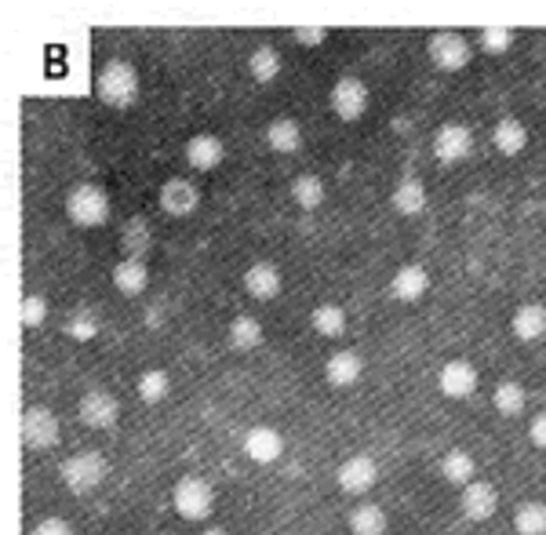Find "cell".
Returning <instances> with one entry per match:
<instances>
[{
	"instance_id": "6da1fadb",
	"label": "cell",
	"mask_w": 546,
	"mask_h": 535,
	"mask_svg": "<svg viewBox=\"0 0 546 535\" xmlns=\"http://www.w3.org/2000/svg\"><path fill=\"white\" fill-rule=\"evenodd\" d=\"M95 95H99L106 106H117V110L132 106V102L139 99V73H135L132 62H124V59L102 62L99 73H95Z\"/></svg>"
},
{
	"instance_id": "7a4b0ae2",
	"label": "cell",
	"mask_w": 546,
	"mask_h": 535,
	"mask_svg": "<svg viewBox=\"0 0 546 535\" xmlns=\"http://www.w3.org/2000/svg\"><path fill=\"white\" fill-rule=\"evenodd\" d=\"M66 215H70L73 226L95 230L110 219V193L102 190L99 182H77L66 193Z\"/></svg>"
},
{
	"instance_id": "3957f363",
	"label": "cell",
	"mask_w": 546,
	"mask_h": 535,
	"mask_svg": "<svg viewBox=\"0 0 546 535\" xmlns=\"http://www.w3.org/2000/svg\"><path fill=\"white\" fill-rule=\"evenodd\" d=\"M172 503H175V514L182 521H208L215 510V488L208 477H197V474H186L175 481L172 488Z\"/></svg>"
},
{
	"instance_id": "277c9868",
	"label": "cell",
	"mask_w": 546,
	"mask_h": 535,
	"mask_svg": "<svg viewBox=\"0 0 546 535\" xmlns=\"http://www.w3.org/2000/svg\"><path fill=\"white\" fill-rule=\"evenodd\" d=\"M106 474H110V463H106V455L95 452V448H84V452L70 455V459L62 463V485L70 488L73 495L99 492Z\"/></svg>"
},
{
	"instance_id": "5b68a950",
	"label": "cell",
	"mask_w": 546,
	"mask_h": 535,
	"mask_svg": "<svg viewBox=\"0 0 546 535\" xmlns=\"http://www.w3.org/2000/svg\"><path fill=\"white\" fill-rule=\"evenodd\" d=\"M19 437L22 445L33 448V452H48V448H55L62 441L59 415L51 412V408H44V404H33L19 419Z\"/></svg>"
},
{
	"instance_id": "8992f818",
	"label": "cell",
	"mask_w": 546,
	"mask_h": 535,
	"mask_svg": "<svg viewBox=\"0 0 546 535\" xmlns=\"http://www.w3.org/2000/svg\"><path fill=\"white\" fill-rule=\"evenodd\" d=\"M426 55H430V62H434L437 70L459 73V70H466V66H470V59H474V48H470V41H466L463 33L437 30V33H430V41H426Z\"/></svg>"
},
{
	"instance_id": "52a82bcc",
	"label": "cell",
	"mask_w": 546,
	"mask_h": 535,
	"mask_svg": "<svg viewBox=\"0 0 546 535\" xmlns=\"http://www.w3.org/2000/svg\"><path fill=\"white\" fill-rule=\"evenodd\" d=\"M335 485H339V492L346 495H368L375 485H379V463H375L372 455H346L343 463H339V470H335Z\"/></svg>"
},
{
	"instance_id": "ba28073f",
	"label": "cell",
	"mask_w": 546,
	"mask_h": 535,
	"mask_svg": "<svg viewBox=\"0 0 546 535\" xmlns=\"http://www.w3.org/2000/svg\"><path fill=\"white\" fill-rule=\"evenodd\" d=\"M328 102H332V113L339 117V121L354 124V121H361L364 113H368L372 95H368V84H364L361 77H339V81L332 84Z\"/></svg>"
},
{
	"instance_id": "9c48e42d",
	"label": "cell",
	"mask_w": 546,
	"mask_h": 535,
	"mask_svg": "<svg viewBox=\"0 0 546 535\" xmlns=\"http://www.w3.org/2000/svg\"><path fill=\"white\" fill-rule=\"evenodd\" d=\"M434 157L441 164H463L470 153H474V132L466 128V124H455V121H448V124H441L434 132Z\"/></svg>"
},
{
	"instance_id": "30bf717a",
	"label": "cell",
	"mask_w": 546,
	"mask_h": 535,
	"mask_svg": "<svg viewBox=\"0 0 546 535\" xmlns=\"http://www.w3.org/2000/svg\"><path fill=\"white\" fill-rule=\"evenodd\" d=\"M157 204H161V212L172 215V219H190V215L201 208V190H197V182L175 175V179H168L161 186Z\"/></svg>"
},
{
	"instance_id": "8fae6325",
	"label": "cell",
	"mask_w": 546,
	"mask_h": 535,
	"mask_svg": "<svg viewBox=\"0 0 546 535\" xmlns=\"http://www.w3.org/2000/svg\"><path fill=\"white\" fill-rule=\"evenodd\" d=\"M77 415L81 423L91 430H113L117 419H121V401L110 394V390H88L77 404Z\"/></svg>"
},
{
	"instance_id": "7c38bea8",
	"label": "cell",
	"mask_w": 546,
	"mask_h": 535,
	"mask_svg": "<svg viewBox=\"0 0 546 535\" xmlns=\"http://www.w3.org/2000/svg\"><path fill=\"white\" fill-rule=\"evenodd\" d=\"M459 506H463V517L466 521H492L499 510V488L492 481H470V485L459 492Z\"/></svg>"
},
{
	"instance_id": "4fadbf2b",
	"label": "cell",
	"mask_w": 546,
	"mask_h": 535,
	"mask_svg": "<svg viewBox=\"0 0 546 535\" xmlns=\"http://www.w3.org/2000/svg\"><path fill=\"white\" fill-rule=\"evenodd\" d=\"M241 448L255 466H273L284 455V434L277 426H252L244 434Z\"/></svg>"
},
{
	"instance_id": "5bb4252c",
	"label": "cell",
	"mask_w": 546,
	"mask_h": 535,
	"mask_svg": "<svg viewBox=\"0 0 546 535\" xmlns=\"http://www.w3.org/2000/svg\"><path fill=\"white\" fill-rule=\"evenodd\" d=\"M437 390L445 397H452V401H466V397H474L477 390V368L470 361H463V357H455V361H448L441 372H437Z\"/></svg>"
},
{
	"instance_id": "9a60e30c",
	"label": "cell",
	"mask_w": 546,
	"mask_h": 535,
	"mask_svg": "<svg viewBox=\"0 0 546 535\" xmlns=\"http://www.w3.org/2000/svg\"><path fill=\"white\" fill-rule=\"evenodd\" d=\"M223 161H226V142L219 135L201 132L186 142V164L197 168V172H215Z\"/></svg>"
},
{
	"instance_id": "2e32d148",
	"label": "cell",
	"mask_w": 546,
	"mask_h": 535,
	"mask_svg": "<svg viewBox=\"0 0 546 535\" xmlns=\"http://www.w3.org/2000/svg\"><path fill=\"white\" fill-rule=\"evenodd\" d=\"M364 361L357 350H335L328 361H324V379L335 386V390H350V386L361 383Z\"/></svg>"
},
{
	"instance_id": "e0dca14e",
	"label": "cell",
	"mask_w": 546,
	"mask_h": 535,
	"mask_svg": "<svg viewBox=\"0 0 546 535\" xmlns=\"http://www.w3.org/2000/svg\"><path fill=\"white\" fill-rule=\"evenodd\" d=\"M281 270L273 263H252L248 270H244V292L252 295L255 303H270V299H277L281 295Z\"/></svg>"
},
{
	"instance_id": "ac0fdd59",
	"label": "cell",
	"mask_w": 546,
	"mask_h": 535,
	"mask_svg": "<svg viewBox=\"0 0 546 535\" xmlns=\"http://www.w3.org/2000/svg\"><path fill=\"white\" fill-rule=\"evenodd\" d=\"M426 292H430V273L419 263H405L390 277V295L397 303H419Z\"/></svg>"
},
{
	"instance_id": "d6986e66",
	"label": "cell",
	"mask_w": 546,
	"mask_h": 535,
	"mask_svg": "<svg viewBox=\"0 0 546 535\" xmlns=\"http://www.w3.org/2000/svg\"><path fill=\"white\" fill-rule=\"evenodd\" d=\"M510 332L521 343H539L546 335V306L543 303H521L510 317Z\"/></svg>"
},
{
	"instance_id": "ffe728a7",
	"label": "cell",
	"mask_w": 546,
	"mask_h": 535,
	"mask_svg": "<svg viewBox=\"0 0 546 535\" xmlns=\"http://www.w3.org/2000/svg\"><path fill=\"white\" fill-rule=\"evenodd\" d=\"M390 204H394L397 215H408V219H415V215L426 212V204H430V193H426L423 179H401L394 186V193H390Z\"/></svg>"
},
{
	"instance_id": "44dd1931",
	"label": "cell",
	"mask_w": 546,
	"mask_h": 535,
	"mask_svg": "<svg viewBox=\"0 0 546 535\" xmlns=\"http://www.w3.org/2000/svg\"><path fill=\"white\" fill-rule=\"evenodd\" d=\"M441 477L463 492L470 481H477V459L466 452V448H448V452L441 455Z\"/></svg>"
},
{
	"instance_id": "7402d4cb",
	"label": "cell",
	"mask_w": 546,
	"mask_h": 535,
	"mask_svg": "<svg viewBox=\"0 0 546 535\" xmlns=\"http://www.w3.org/2000/svg\"><path fill=\"white\" fill-rule=\"evenodd\" d=\"M266 146H270L273 153H281V157H292V153L303 150V128H299V121H292V117L270 121V128H266Z\"/></svg>"
},
{
	"instance_id": "603a6c76",
	"label": "cell",
	"mask_w": 546,
	"mask_h": 535,
	"mask_svg": "<svg viewBox=\"0 0 546 535\" xmlns=\"http://www.w3.org/2000/svg\"><path fill=\"white\" fill-rule=\"evenodd\" d=\"M110 277H113V288H117L121 295H142L146 292V284H150V270H146V263H142V259H128V255L113 266Z\"/></svg>"
},
{
	"instance_id": "cb8c5ba5",
	"label": "cell",
	"mask_w": 546,
	"mask_h": 535,
	"mask_svg": "<svg viewBox=\"0 0 546 535\" xmlns=\"http://www.w3.org/2000/svg\"><path fill=\"white\" fill-rule=\"evenodd\" d=\"M281 66L284 59L273 44H259V48H252V55H248V73H252L255 84H273L281 77Z\"/></svg>"
},
{
	"instance_id": "d4e9b609",
	"label": "cell",
	"mask_w": 546,
	"mask_h": 535,
	"mask_svg": "<svg viewBox=\"0 0 546 535\" xmlns=\"http://www.w3.org/2000/svg\"><path fill=\"white\" fill-rule=\"evenodd\" d=\"M350 532L354 535H386L390 532V517L379 503H357L350 510Z\"/></svg>"
},
{
	"instance_id": "484cf974",
	"label": "cell",
	"mask_w": 546,
	"mask_h": 535,
	"mask_svg": "<svg viewBox=\"0 0 546 535\" xmlns=\"http://www.w3.org/2000/svg\"><path fill=\"white\" fill-rule=\"evenodd\" d=\"M226 339H230L233 350H259L263 346V324H259V317H252V313H241V317H233L230 321V332H226Z\"/></svg>"
},
{
	"instance_id": "4316f807",
	"label": "cell",
	"mask_w": 546,
	"mask_h": 535,
	"mask_svg": "<svg viewBox=\"0 0 546 535\" xmlns=\"http://www.w3.org/2000/svg\"><path fill=\"white\" fill-rule=\"evenodd\" d=\"M492 142L503 157H517V153L528 146V128L517 117H503V121L492 128Z\"/></svg>"
},
{
	"instance_id": "83f0119b",
	"label": "cell",
	"mask_w": 546,
	"mask_h": 535,
	"mask_svg": "<svg viewBox=\"0 0 546 535\" xmlns=\"http://www.w3.org/2000/svg\"><path fill=\"white\" fill-rule=\"evenodd\" d=\"M121 248L128 252V259H142V255L153 248V230H150V223H146L142 215H135V219H128V223H124Z\"/></svg>"
},
{
	"instance_id": "f1b7e54d",
	"label": "cell",
	"mask_w": 546,
	"mask_h": 535,
	"mask_svg": "<svg viewBox=\"0 0 546 535\" xmlns=\"http://www.w3.org/2000/svg\"><path fill=\"white\" fill-rule=\"evenodd\" d=\"M492 404H496L499 415H506V419H517V415L525 412V404H528L525 386L517 383V379H503V383L492 390Z\"/></svg>"
},
{
	"instance_id": "f546056e",
	"label": "cell",
	"mask_w": 546,
	"mask_h": 535,
	"mask_svg": "<svg viewBox=\"0 0 546 535\" xmlns=\"http://www.w3.org/2000/svg\"><path fill=\"white\" fill-rule=\"evenodd\" d=\"M514 532L517 535H546V503L525 499L514 510Z\"/></svg>"
},
{
	"instance_id": "4dcf8cb0",
	"label": "cell",
	"mask_w": 546,
	"mask_h": 535,
	"mask_svg": "<svg viewBox=\"0 0 546 535\" xmlns=\"http://www.w3.org/2000/svg\"><path fill=\"white\" fill-rule=\"evenodd\" d=\"M310 324H314V332L324 335V339H339V335L346 332V310L339 303H321L310 313Z\"/></svg>"
},
{
	"instance_id": "1f68e13d",
	"label": "cell",
	"mask_w": 546,
	"mask_h": 535,
	"mask_svg": "<svg viewBox=\"0 0 546 535\" xmlns=\"http://www.w3.org/2000/svg\"><path fill=\"white\" fill-rule=\"evenodd\" d=\"M172 390V375L164 372V368H146L139 375V383H135V394L142 397V404H161Z\"/></svg>"
},
{
	"instance_id": "d6a6232c",
	"label": "cell",
	"mask_w": 546,
	"mask_h": 535,
	"mask_svg": "<svg viewBox=\"0 0 546 535\" xmlns=\"http://www.w3.org/2000/svg\"><path fill=\"white\" fill-rule=\"evenodd\" d=\"M292 197H295V204H299L303 212H314V208H321V204H324V182L317 179L314 172L299 175V179L292 182Z\"/></svg>"
},
{
	"instance_id": "836d02e7",
	"label": "cell",
	"mask_w": 546,
	"mask_h": 535,
	"mask_svg": "<svg viewBox=\"0 0 546 535\" xmlns=\"http://www.w3.org/2000/svg\"><path fill=\"white\" fill-rule=\"evenodd\" d=\"M19 321L22 328H41V324L48 321V299H44V295H22Z\"/></svg>"
},
{
	"instance_id": "e575fe53",
	"label": "cell",
	"mask_w": 546,
	"mask_h": 535,
	"mask_svg": "<svg viewBox=\"0 0 546 535\" xmlns=\"http://www.w3.org/2000/svg\"><path fill=\"white\" fill-rule=\"evenodd\" d=\"M66 335L77 339V343H88V339L99 335V317H95L91 310H77L70 321H66Z\"/></svg>"
},
{
	"instance_id": "d590c367",
	"label": "cell",
	"mask_w": 546,
	"mask_h": 535,
	"mask_svg": "<svg viewBox=\"0 0 546 535\" xmlns=\"http://www.w3.org/2000/svg\"><path fill=\"white\" fill-rule=\"evenodd\" d=\"M477 41H481V48H485L488 55H506V51L514 48V30H506V26H485Z\"/></svg>"
},
{
	"instance_id": "8d00e7d4",
	"label": "cell",
	"mask_w": 546,
	"mask_h": 535,
	"mask_svg": "<svg viewBox=\"0 0 546 535\" xmlns=\"http://www.w3.org/2000/svg\"><path fill=\"white\" fill-rule=\"evenodd\" d=\"M30 535H73V525L66 521V517L51 514V517H41V521L33 525Z\"/></svg>"
},
{
	"instance_id": "74e56055",
	"label": "cell",
	"mask_w": 546,
	"mask_h": 535,
	"mask_svg": "<svg viewBox=\"0 0 546 535\" xmlns=\"http://www.w3.org/2000/svg\"><path fill=\"white\" fill-rule=\"evenodd\" d=\"M295 41L306 44V48H321V44L328 41V30H324V26H299V30H295Z\"/></svg>"
},
{
	"instance_id": "f35d334b",
	"label": "cell",
	"mask_w": 546,
	"mask_h": 535,
	"mask_svg": "<svg viewBox=\"0 0 546 535\" xmlns=\"http://www.w3.org/2000/svg\"><path fill=\"white\" fill-rule=\"evenodd\" d=\"M528 441H532L539 452H546V412L532 415V423H528Z\"/></svg>"
},
{
	"instance_id": "ab89813d",
	"label": "cell",
	"mask_w": 546,
	"mask_h": 535,
	"mask_svg": "<svg viewBox=\"0 0 546 535\" xmlns=\"http://www.w3.org/2000/svg\"><path fill=\"white\" fill-rule=\"evenodd\" d=\"M197 535H230V532H226V528H204V532H197Z\"/></svg>"
},
{
	"instance_id": "60d3db41",
	"label": "cell",
	"mask_w": 546,
	"mask_h": 535,
	"mask_svg": "<svg viewBox=\"0 0 546 535\" xmlns=\"http://www.w3.org/2000/svg\"><path fill=\"white\" fill-rule=\"evenodd\" d=\"M161 535H164V532H161Z\"/></svg>"
}]
</instances>
